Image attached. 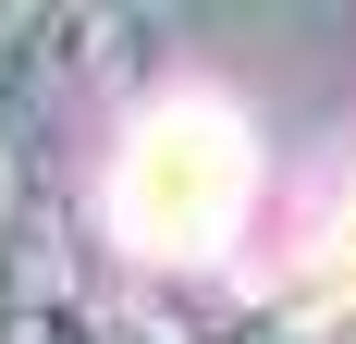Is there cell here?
Instances as JSON below:
<instances>
[{
    "mask_svg": "<svg viewBox=\"0 0 356 344\" xmlns=\"http://www.w3.org/2000/svg\"><path fill=\"white\" fill-rule=\"evenodd\" d=\"M258 197V148L221 99H160L111 160V221L147 258H209Z\"/></svg>",
    "mask_w": 356,
    "mask_h": 344,
    "instance_id": "cell-1",
    "label": "cell"
},
{
    "mask_svg": "<svg viewBox=\"0 0 356 344\" xmlns=\"http://www.w3.org/2000/svg\"><path fill=\"white\" fill-rule=\"evenodd\" d=\"M307 295H356V209L320 234V258H307Z\"/></svg>",
    "mask_w": 356,
    "mask_h": 344,
    "instance_id": "cell-2",
    "label": "cell"
}]
</instances>
